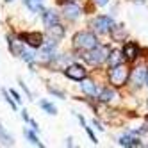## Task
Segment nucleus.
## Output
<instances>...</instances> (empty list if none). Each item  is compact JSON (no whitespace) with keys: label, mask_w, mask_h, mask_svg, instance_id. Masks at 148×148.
<instances>
[{"label":"nucleus","mask_w":148,"mask_h":148,"mask_svg":"<svg viewBox=\"0 0 148 148\" xmlns=\"http://www.w3.org/2000/svg\"><path fill=\"white\" fill-rule=\"evenodd\" d=\"M29 125H30V129H32L34 132H39V127H38V121H36V120L30 118V120H29Z\"/></svg>","instance_id":"nucleus-29"},{"label":"nucleus","mask_w":148,"mask_h":148,"mask_svg":"<svg viewBox=\"0 0 148 148\" xmlns=\"http://www.w3.org/2000/svg\"><path fill=\"white\" fill-rule=\"evenodd\" d=\"M20 41H22L23 45H29L30 48H39L41 45H43V32H39V30H30V32H22L16 36Z\"/></svg>","instance_id":"nucleus-7"},{"label":"nucleus","mask_w":148,"mask_h":148,"mask_svg":"<svg viewBox=\"0 0 148 148\" xmlns=\"http://www.w3.org/2000/svg\"><path fill=\"white\" fill-rule=\"evenodd\" d=\"M64 34H66V29H64V25H61L59 22L54 23V25H50V27H47V36L54 38V39L61 41L62 38H64Z\"/></svg>","instance_id":"nucleus-15"},{"label":"nucleus","mask_w":148,"mask_h":148,"mask_svg":"<svg viewBox=\"0 0 148 148\" xmlns=\"http://www.w3.org/2000/svg\"><path fill=\"white\" fill-rule=\"evenodd\" d=\"M98 43H100L98 34H95L93 30H79L71 38V47L77 52H88V50L95 48Z\"/></svg>","instance_id":"nucleus-2"},{"label":"nucleus","mask_w":148,"mask_h":148,"mask_svg":"<svg viewBox=\"0 0 148 148\" xmlns=\"http://www.w3.org/2000/svg\"><path fill=\"white\" fill-rule=\"evenodd\" d=\"M146 107H148V100H146Z\"/></svg>","instance_id":"nucleus-37"},{"label":"nucleus","mask_w":148,"mask_h":148,"mask_svg":"<svg viewBox=\"0 0 148 148\" xmlns=\"http://www.w3.org/2000/svg\"><path fill=\"white\" fill-rule=\"evenodd\" d=\"M77 120L80 121V125H82V127H86V125H88V123H86V118H84L82 114H77Z\"/></svg>","instance_id":"nucleus-32"},{"label":"nucleus","mask_w":148,"mask_h":148,"mask_svg":"<svg viewBox=\"0 0 148 148\" xmlns=\"http://www.w3.org/2000/svg\"><path fill=\"white\" fill-rule=\"evenodd\" d=\"M93 125H95V129H97V130H100V132H103V130H105V127L102 125V121H98L97 118L93 120Z\"/></svg>","instance_id":"nucleus-28"},{"label":"nucleus","mask_w":148,"mask_h":148,"mask_svg":"<svg viewBox=\"0 0 148 148\" xmlns=\"http://www.w3.org/2000/svg\"><path fill=\"white\" fill-rule=\"evenodd\" d=\"M121 52H123L125 61H129V62H134L137 57L141 56V48H139L137 43H134V41H127V43L123 45V48H121Z\"/></svg>","instance_id":"nucleus-8"},{"label":"nucleus","mask_w":148,"mask_h":148,"mask_svg":"<svg viewBox=\"0 0 148 148\" xmlns=\"http://www.w3.org/2000/svg\"><path fill=\"white\" fill-rule=\"evenodd\" d=\"M114 18L112 16H107V14H98V16H95L91 20V30L95 34H98V36H105V34H109L111 32V29L114 27Z\"/></svg>","instance_id":"nucleus-4"},{"label":"nucleus","mask_w":148,"mask_h":148,"mask_svg":"<svg viewBox=\"0 0 148 148\" xmlns=\"http://www.w3.org/2000/svg\"><path fill=\"white\" fill-rule=\"evenodd\" d=\"M23 136H25V139L29 141V143H32V145H36V146H43V143H41L39 139H38V136H36V132L32 130V129H29V127H25L23 129Z\"/></svg>","instance_id":"nucleus-18"},{"label":"nucleus","mask_w":148,"mask_h":148,"mask_svg":"<svg viewBox=\"0 0 148 148\" xmlns=\"http://www.w3.org/2000/svg\"><path fill=\"white\" fill-rule=\"evenodd\" d=\"M20 57H22L25 62H27V64H34V62H36V54H34V52L32 50H27V48H23V52H22V56H20Z\"/></svg>","instance_id":"nucleus-22"},{"label":"nucleus","mask_w":148,"mask_h":148,"mask_svg":"<svg viewBox=\"0 0 148 148\" xmlns=\"http://www.w3.org/2000/svg\"><path fill=\"white\" fill-rule=\"evenodd\" d=\"M0 145H5V146H13L14 145V139H13V136L5 132V129L2 125H0Z\"/></svg>","instance_id":"nucleus-19"},{"label":"nucleus","mask_w":148,"mask_h":148,"mask_svg":"<svg viewBox=\"0 0 148 148\" xmlns=\"http://www.w3.org/2000/svg\"><path fill=\"white\" fill-rule=\"evenodd\" d=\"M82 129H84V130H86V134L89 136V139H91V141H93L95 145H97V143H98V139H97V136H95V134H93V130H91V127H89V125H86V127H82Z\"/></svg>","instance_id":"nucleus-25"},{"label":"nucleus","mask_w":148,"mask_h":148,"mask_svg":"<svg viewBox=\"0 0 148 148\" xmlns=\"http://www.w3.org/2000/svg\"><path fill=\"white\" fill-rule=\"evenodd\" d=\"M5 2H7V4H11V2H13V0H5Z\"/></svg>","instance_id":"nucleus-36"},{"label":"nucleus","mask_w":148,"mask_h":148,"mask_svg":"<svg viewBox=\"0 0 148 148\" xmlns=\"http://www.w3.org/2000/svg\"><path fill=\"white\" fill-rule=\"evenodd\" d=\"M18 84H20V88H22V89L25 91V95H27V98H29V100H32V93H30V91H29V88L25 86V82H23L22 79H18Z\"/></svg>","instance_id":"nucleus-26"},{"label":"nucleus","mask_w":148,"mask_h":148,"mask_svg":"<svg viewBox=\"0 0 148 148\" xmlns=\"http://www.w3.org/2000/svg\"><path fill=\"white\" fill-rule=\"evenodd\" d=\"M129 79H130V68L129 64H116V66H109L107 70V84L114 89H121L129 84Z\"/></svg>","instance_id":"nucleus-1"},{"label":"nucleus","mask_w":148,"mask_h":148,"mask_svg":"<svg viewBox=\"0 0 148 148\" xmlns=\"http://www.w3.org/2000/svg\"><path fill=\"white\" fill-rule=\"evenodd\" d=\"M118 145H120V146H129V148L143 146V143H141L139 137H136V136L130 134V132H125L123 136H120V137H118Z\"/></svg>","instance_id":"nucleus-12"},{"label":"nucleus","mask_w":148,"mask_h":148,"mask_svg":"<svg viewBox=\"0 0 148 148\" xmlns=\"http://www.w3.org/2000/svg\"><path fill=\"white\" fill-rule=\"evenodd\" d=\"M146 123H148V116H146Z\"/></svg>","instance_id":"nucleus-38"},{"label":"nucleus","mask_w":148,"mask_h":148,"mask_svg":"<svg viewBox=\"0 0 148 148\" xmlns=\"http://www.w3.org/2000/svg\"><path fill=\"white\" fill-rule=\"evenodd\" d=\"M39 107L43 109L45 112H48L50 116H56V114H57V107H56L52 102H48V100H41V102H39Z\"/></svg>","instance_id":"nucleus-21"},{"label":"nucleus","mask_w":148,"mask_h":148,"mask_svg":"<svg viewBox=\"0 0 148 148\" xmlns=\"http://www.w3.org/2000/svg\"><path fill=\"white\" fill-rule=\"evenodd\" d=\"M48 91H50L52 95H54V97H59V98H62V100L66 98V95H64V91H61V89H56V88H52L50 84H48Z\"/></svg>","instance_id":"nucleus-24"},{"label":"nucleus","mask_w":148,"mask_h":148,"mask_svg":"<svg viewBox=\"0 0 148 148\" xmlns=\"http://www.w3.org/2000/svg\"><path fill=\"white\" fill-rule=\"evenodd\" d=\"M80 89L86 97H91V98H97V93H98V86L93 79L86 77L84 80H80Z\"/></svg>","instance_id":"nucleus-11"},{"label":"nucleus","mask_w":148,"mask_h":148,"mask_svg":"<svg viewBox=\"0 0 148 148\" xmlns=\"http://www.w3.org/2000/svg\"><path fill=\"white\" fill-rule=\"evenodd\" d=\"M2 95H4L5 102H7L9 105H11V109H13V111H18V103L14 102V98L11 97V95H9V91H7V89H2Z\"/></svg>","instance_id":"nucleus-23"},{"label":"nucleus","mask_w":148,"mask_h":148,"mask_svg":"<svg viewBox=\"0 0 148 148\" xmlns=\"http://www.w3.org/2000/svg\"><path fill=\"white\" fill-rule=\"evenodd\" d=\"M118 98V93H116L114 88H98V93H97V100L102 102V103H111Z\"/></svg>","instance_id":"nucleus-10"},{"label":"nucleus","mask_w":148,"mask_h":148,"mask_svg":"<svg viewBox=\"0 0 148 148\" xmlns=\"http://www.w3.org/2000/svg\"><path fill=\"white\" fill-rule=\"evenodd\" d=\"M7 45H9V52H11L13 56H16V57L22 56V52H23V48H25V45L22 43V41H20L18 38L14 39L11 34L7 36Z\"/></svg>","instance_id":"nucleus-14"},{"label":"nucleus","mask_w":148,"mask_h":148,"mask_svg":"<svg viewBox=\"0 0 148 148\" xmlns=\"http://www.w3.org/2000/svg\"><path fill=\"white\" fill-rule=\"evenodd\" d=\"M111 38H112V41H123L125 38H127V29L123 27V25H116L114 23V27L111 29Z\"/></svg>","instance_id":"nucleus-17"},{"label":"nucleus","mask_w":148,"mask_h":148,"mask_svg":"<svg viewBox=\"0 0 148 148\" xmlns=\"http://www.w3.org/2000/svg\"><path fill=\"white\" fill-rule=\"evenodd\" d=\"M109 52H111V47L107 45H97L95 48L88 50V52H80V57L88 62L89 66H100L103 64L109 57Z\"/></svg>","instance_id":"nucleus-3"},{"label":"nucleus","mask_w":148,"mask_h":148,"mask_svg":"<svg viewBox=\"0 0 148 148\" xmlns=\"http://www.w3.org/2000/svg\"><path fill=\"white\" fill-rule=\"evenodd\" d=\"M59 2L62 4L61 14L64 20H68V22H77L82 16V9L77 5V2H66V0H59Z\"/></svg>","instance_id":"nucleus-6"},{"label":"nucleus","mask_w":148,"mask_h":148,"mask_svg":"<svg viewBox=\"0 0 148 148\" xmlns=\"http://www.w3.org/2000/svg\"><path fill=\"white\" fill-rule=\"evenodd\" d=\"M132 2H136V4H145L146 0H132Z\"/></svg>","instance_id":"nucleus-34"},{"label":"nucleus","mask_w":148,"mask_h":148,"mask_svg":"<svg viewBox=\"0 0 148 148\" xmlns=\"http://www.w3.org/2000/svg\"><path fill=\"white\" fill-rule=\"evenodd\" d=\"M43 2L45 0H23V4L29 7V11H32V13H39L41 9H43Z\"/></svg>","instance_id":"nucleus-20"},{"label":"nucleus","mask_w":148,"mask_h":148,"mask_svg":"<svg viewBox=\"0 0 148 148\" xmlns=\"http://www.w3.org/2000/svg\"><path fill=\"white\" fill-rule=\"evenodd\" d=\"M66 146H73V139H71V137H68V139H66Z\"/></svg>","instance_id":"nucleus-33"},{"label":"nucleus","mask_w":148,"mask_h":148,"mask_svg":"<svg viewBox=\"0 0 148 148\" xmlns=\"http://www.w3.org/2000/svg\"><path fill=\"white\" fill-rule=\"evenodd\" d=\"M105 62H109V66H116V64H121V62H125V57H123V52L121 50H112L111 48V52H109V57H107V61Z\"/></svg>","instance_id":"nucleus-16"},{"label":"nucleus","mask_w":148,"mask_h":148,"mask_svg":"<svg viewBox=\"0 0 148 148\" xmlns=\"http://www.w3.org/2000/svg\"><path fill=\"white\" fill-rule=\"evenodd\" d=\"M66 2H77V0H66Z\"/></svg>","instance_id":"nucleus-35"},{"label":"nucleus","mask_w":148,"mask_h":148,"mask_svg":"<svg viewBox=\"0 0 148 148\" xmlns=\"http://www.w3.org/2000/svg\"><path fill=\"white\" fill-rule=\"evenodd\" d=\"M62 71H64V75L70 79V80H75V82H80L88 77V70L86 66L79 64V62H70V64H66L64 68H62Z\"/></svg>","instance_id":"nucleus-5"},{"label":"nucleus","mask_w":148,"mask_h":148,"mask_svg":"<svg viewBox=\"0 0 148 148\" xmlns=\"http://www.w3.org/2000/svg\"><path fill=\"white\" fill-rule=\"evenodd\" d=\"M9 95H11V97L14 98V102H16V103H22V97H20V93H18V91L9 89Z\"/></svg>","instance_id":"nucleus-27"},{"label":"nucleus","mask_w":148,"mask_h":148,"mask_svg":"<svg viewBox=\"0 0 148 148\" xmlns=\"http://www.w3.org/2000/svg\"><path fill=\"white\" fill-rule=\"evenodd\" d=\"M146 73H148L146 66H137V68L130 70V79L129 80L134 84V88H141L146 82Z\"/></svg>","instance_id":"nucleus-9"},{"label":"nucleus","mask_w":148,"mask_h":148,"mask_svg":"<svg viewBox=\"0 0 148 148\" xmlns=\"http://www.w3.org/2000/svg\"><path fill=\"white\" fill-rule=\"evenodd\" d=\"M39 14H41V20H43L45 27H50V25L59 22V13L54 11V9H41Z\"/></svg>","instance_id":"nucleus-13"},{"label":"nucleus","mask_w":148,"mask_h":148,"mask_svg":"<svg viewBox=\"0 0 148 148\" xmlns=\"http://www.w3.org/2000/svg\"><path fill=\"white\" fill-rule=\"evenodd\" d=\"M93 4L97 5V7H103V5L109 4V0H93Z\"/></svg>","instance_id":"nucleus-30"},{"label":"nucleus","mask_w":148,"mask_h":148,"mask_svg":"<svg viewBox=\"0 0 148 148\" xmlns=\"http://www.w3.org/2000/svg\"><path fill=\"white\" fill-rule=\"evenodd\" d=\"M20 114H22V120H23L25 123H29V120H30V116L27 114V111H20Z\"/></svg>","instance_id":"nucleus-31"}]
</instances>
